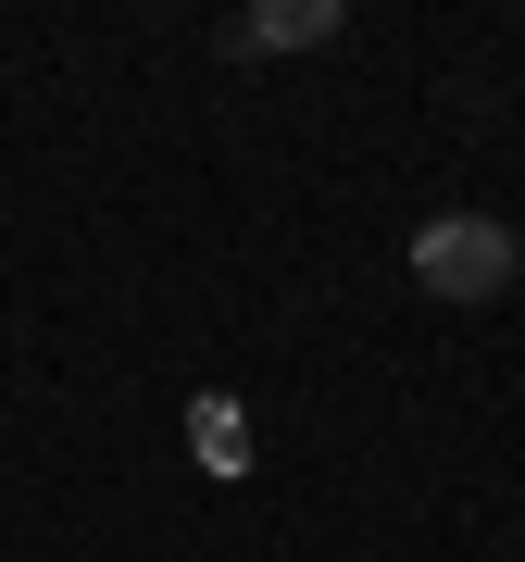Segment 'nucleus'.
Returning <instances> with one entry per match:
<instances>
[{
  "instance_id": "f257e3e1",
  "label": "nucleus",
  "mask_w": 525,
  "mask_h": 562,
  "mask_svg": "<svg viewBox=\"0 0 525 562\" xmlns=\"http://www.w3.org/2000/svg\"><path fill=\"white\" fill-rule=\"evenodd\" d=\"M513 225H488V213H438V225H413V288L425 301H450V313H488L513 288Z\"/></svg>"
},
{
  "instance_id": "7ed1b4c3",
  "label": "nucleus",
  "mask_w": 525,
  "mask_h": 562,
  "mask_svg": "<svg viewBox=\"0 0 525 562\" xmlns=\"http://www.w3.org/2000/svg\"><path fill=\"white\" fill-rule=\"evenodd\" d=\"M188 450H201L213 475H250V413L225 401V387H201V401H188Z\"/></svg>"
},
{
  "instance_id": "f03ea898",
  "label": "nucleus",
  "mask_w": 525,
  "mask_h": 562,
  "mask_svg": "<svg viewBox=\"0 0 525 562\" xmlns=\"http://www.w3.org/2000/svg\"><path fill=\"white\" fill-rule=\"evenodd\" d=\"M338 0H262V13H225V50H238V63H276V50H325V38H338Z\"/></svg>"
}]
</instances>
